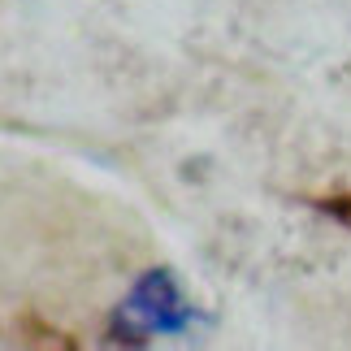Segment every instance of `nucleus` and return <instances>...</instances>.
<instances>
[{
    "label": "nucleus",
    "mask_w": 351,
    "mask_h": 351,
    "mask_svg": "<svg viewBox=\"0 0 351 351\" xmlns=\"http://www.w3.org/2000/svg\"><path fill=\"white\" fill-rule=\"evenodd\" d=\"M204 326L191 295L178 287L169 269H143L121 295L117 313L109 321L113 343H152V339H186Z\"/></svg>",
    "instance_id": "nucleus-1"
}]
</instances>
